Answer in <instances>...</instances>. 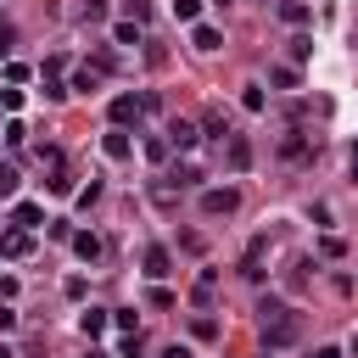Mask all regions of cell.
Wrapping results in <instances>:
<instances>
[{"instance_id": "4fadbf2b", "label": "cell", "mask_w": 358, "mask_h": 358, "mask_svg": "<svg viewBox=\"0 0 358 358\" xmlns=\"http://www.w3.org/2000/svg\"><path fill=\"white\" fill-rule=\"evenodd\" d=\"M190 45H196V50H218V45H224V34H218L213 22H196V28H190Z\"/></svg>"}, {"instance_id": "2e32d148", "label": "cell", "mask_w": 358, "mask_h": 358, "mask_svg": "<svg viewBox=\"0 0 358 358\" xmlns=\"http://www.w3.org/2000/svg\"><path fill=\"white\" fill-rule=\"evenodd\" d=\"M73 252H78L84 263H95V257H101V235H90V229H78V235H73Z\"/></svg>"}, {"instance_id": "d4e9b609", "label": "cell", "mask_w": 358, "mask_h": 358, "mask_svg": "<svg viewBox=\"0 0 358 358\" xmlns=\"http://www.w3.org/2000/svg\"><path fill=\"white\" fill-rule=\"evenodd\" d=\"M308 56H313V39L296 34V39H291V62H308Z\"/></svg>"}, {"instance_id": "cb8c5ba5", "label": "cell", "mask_w": 358, "mask_h": 358, "mask_svg": "<svg viewBox=\"0 0 358 358\" xmlns=\"http://www.w3.org/2000/svg\"><path fill=\"white\" fill-rule=\"evenodd\" d=\"M112 324H117L123 336H140V324H134V308H117V313H112Z\"/></svg>"}, {"instance_id": "8d00e7d4", "label": "cell", "mask_w": 358, "mask_h": 358, "mask_svg": "<svg viewBox=\"0 0 358 358\" xmlns=\"http://www.w3.org/2000/svg\"><path fill=\"white\" fill-rule=\"evenodd\" d=\"M11 39H17V28H11V22H0V56L11 50Z\"/></svg>"}, {"instance_id": "3957f363", "label": "cell", "mask_w": 358, "mask_h": 358, "mask_svg": "<svg viewBox=\"0 0 358 358\" xmlns=\"http://www.w3.org/2000/svg\"><path fill=\"white\" fill-rule=\"evenodd\" d=\"M145 117V101L140 95H112V129H129Z\"/></svg>"}, {"instance_id": "9c48e42d", "label": "cell", "mask_w": 358, "mask_h": 358, "mask_svg": "<svg viewBox=\"0 0 358 358\" xmlns=\"http://www.w3.org/2000/svg\"><path fill=\"white\" fill-rule=\"evenodd\" d=\"M101 151H106L112 162H123V157L134 151V145H129V129H106V140H101Z\"/></svg>"}, {"instance_id": "ffe728a7", "label": "cell", "mask_w": 358, "mask_h": 358, "mask_svg": "<svg viewBox=\"0 0 358 358\" xmlns=\"http://www.w3.org/2000/svg\"><path fill=\"white\" fill-rule=\"evenodd\" d=\"M173 17L196 28V22H201V0H173Z\"/></svg>"}, {"instance_id": "7402d4cb", "label": "cell", "mask_w": 358, "mask_h": 358, "mask_svg": "<svg viewBox=\"0 0 358 358\" xmlns=\"http://www.w3.org/2000/svg\"><path fill=\"white\" fill-rule=\"evenodd\" d=\"M190 336H196V341H213V336H218V324H213L207 313H196V319H190Z\"/></svg>"}, {"instance_id": "4dcf8cb0", "label": "cell", "mask_w": 358, "mask_h": 358, "mask_svg": "<svg viewBox=\"0 0 358 358\" xmlns=\"http://www.w3.org/2000/svg\"><path fill=\"white\" fill-rule=\"evenodd\" d=\"M0 134H6V145H22V134H28V129H22V123H17V117H11V123H6V129H0Z\"/></svg>"}, {"instance_id": "e575fe53", "label": "cell", "mask_w": 358, "mask_h": 358, "mask_svg": "<svg viewBox=\"0 0 358 358\" xmlns=\"http://www.w3.org/2000/svg\"><path fill=\"white\" fill-rule=\"evenodd\" d=\"M6 330H17V308H11V302H0V336H6Z\"/></svg>"}, {"instance_id": "9a60e30c", "label": "cell", "mask_w": 358, "mask_h": 358, "mask_svg": "<svg viewBox=\"0 0 358 358\" xmlns=\"http://www.w3.org/2000/svg\"><path fill=\"white\" fill-rule=\"evenodd\" d=\"M201 134H213V140H229V134H235V129H229V117H224V112H218V106H213V112H207V117H201Z\"/></svg>"}, {"instance_id": "f546056e", "label": "cell", "mask_w": 358, "mask_h": 358, "mask_svg": "<svg viewBox=\"0 0 358 358\" xmlns=\"http://www.w3.org/2000/svg\"><path fill=\"white\" fill-rule=\"evenodd\" d=\"M50 173H56V179H50V190H56V196H67V190H73V173H67V168H50Z\"/></svg>"}, {"instance_id": "d6986e66", "label": "cell", "mask_w": 358, "mask_h": 358, "mask_svg": "<svg viewBox=\"0 0 358 358\" xmlns=\"http://www.w3.org/2000/svg\"><path fill=\"white\" fill-rule=\"evenodd\" d=\"M17 185H22V173H17L11 162H0V201H11V196H17Z\"/></svg>"}, {"instance_id": "52a82bcc", "label": "cell", "mask_w": 358, "mask_h": 358, "mask_svg": "<svg viewBox=\"0 0 358 358\" xmlns=\"http://www.w3.org/2000/svg\"><path fill=\"white\" fill-rule=\"evenodd\" d=\"M308 145H313V134H308V129H291V134L280 140V157H291V162H302V157H308Z\"/></svg>"}, {"instance_id": "6da1fadb", "label": "cell", "mask_w": 358, "mask_h": 358, "mask_svg": "<svg viewBox=\"0 0 358 358\" xmlns=\"http://www.w3.org/2000/svg\"><path fill=\"white\" fill-rule=\"evenodd\" d=\"M257 330H263V347H291L302 336V313L285 308L280 296H263L257 302Z\"/></svg>"}, {"instance_id": "836d02e7", "label": "cell", "mask_w": 358, "mask_h": 358, "mask_svg": "<svg viewBox=\"0 0 358 358\" xmlns=\"http://www.w3.org/2000/svg\"><path fill=\"white\" fill-rule=\"evenodd\" d=\"M151 17V0H129V22H145Z\"/></svg>"}, {"instance_id": "60d3db41", "label": "cell", "mask_w": 358, "mask_h": 358, "mask_svg": "<svg viewBox=\"0 0 358 358\" xmlns=\"http://www.w3.org/2000/svg\"><path fill=\"white\" fill-rule=\"evenodd\" d=\"M352 179H358V145H352Z\"/></svg>"}, {"instance_id": "ba28073f", "label": "cell", "mask_w": 358, "mask_h": 358, "mask_svg": "<svg viewBox=\"0 0 358 358\" xmlns=\"http://www.w3.org/2000/svg\"><path fill=\"white\" fill-rule=\"evenodd\" d=\"M28 252H34V235H28V229L0 235V257H28Z\"/></svg>"}, {"instance_id": "f1b7e54d", "label": "cell", "mask_w": 358, "mask_h": 358, "mask_svg": "<svg viewBox=\"0 0 358 358\" xmlns=\"http://www.w3.org/2000/svg\"><path fill=\"white\" fill-rule=\"evenodd\" d=\"M62 95H67V84H62L56 73H45V101H62Z\"/></svg>"}, {"instance_id": "83f0119b", "label": "cell", "mask_w": 358, "mask_h": 358, "mask_svg": "<svg viewBox=\"0 0 358 358\" xmlns=\"http://www.w3.org/2000/svg\"><path fill=\"white\" fill-rule=\"evenodd\" d=\"M268 78H274V84H280V90H296V67H274V73H268Z\"/></svg>"}, {"instance_id": "8fae6325", "label": "cell", "mask_w": 358, "mask_h": 358, "mask_svg": "<svg viewBox=\"0 0 358 358\" xmlns=\"http://www.w3.org/2000/svg\"><path fill=\"white\" fill-rule=\"evenodd\" d=\"M145 274H151V280L173 274V257H168V246H145Z\"/></svg>"}, {"instance_id": "44dd1931", "label": "cell", "mask_w": 358, "mask_h": 358, "mask_svg": "<svg viewBox=\"0 0 358 358\" xmlns=\"http://www.w3.org/2000/svg\"><path fill=\"white\" fill-rule=\"evenodd\" d=\"M241 106L246 112H263V84H241Z\"/></svg>"}, {"instance_id": "5b68a950", "label": "cell", "mask_w": 358, "mask_h": 358, "mask_svg": "<svg viewBox=\"0 0 358 358\" xmlns=\"http://www.w3.org/2000/svg\"><path fill=\"white\" fill-rule=\"evenodd\" d=\"M263 252H268V235H252V246H246V257H241V274L257 285L263 280Z\"/></svg>"}, {"instance_id": "7a4b0ae2", "label": "cell", "mask_w": 358, "mask_h": 358, "mask_svg": "<svg viewBox=\"0 0 358 358\" xmlns=\"http://www.w3.org/2000/svg\"><path fill=\"white\" fill-rule=\"evenodd\" d=\"M241 207V190H229V185H213V190H201V213L207 218H229Z\"/></svg>"}, {"instance_id": "d6a6232c", "label": "cell", "mask_w": 358, "mask_h": 358, "mask_svg": "<svg viewBox=\"0 0 358 358\" xmlns=\"http://www.w3.org/2000/svg\"><path fill=\"white\" fill-rule=\"evenodd\" d=\"M151 201L157 207H173V185H151Z\"/></svg>"}, {"instance_id": "e0dca14e", "label": "cell", "mask_w": 358, "mask_h": 358, "mask_svg": "<svg viewBox=\"0 0 358 358\" xmlns=\"http://www.w3.org/2000/svg\"><path fill=\"white\" fill-rule=\"evenodd\" d=\"M213 291H218V268H201V274H196V302L207 308V302H213Z\"/></svg>"}, {"instance_id": "f35d334b", "label": "cell", "mask_w": 358, "mask_h": 358, "mask_svg": "<svg viewBox=\"0 0 358 358\" xmlns=\"http://www.w3.org/2000/svg\"><path fill=\"white\" fill-rule=\"evenodd\" d=\"M313 358H341V347H319V352H313Z\"/></svg>"}, {"instance_id": "d590c367", "label": "cell", "mask_w": 358, "mask_h": 358, "mask_svg": "<svg viewBox=\"0 0 358 358\" xmlns=\"http://www.w3.org/2000/svg\"><path fill=\"white\" fill-rule=\"evenodd\" d=\"M117 358H140V336H123V347H117Z\"/></svg>"}, {"instance_id": "7c38bea8", "label": "cell", "mask_w": 358, "mask_h": 358, "mask_svg": "<svg viewBox=\"0 0 358 358\" xmlns=\"http://www.w3.org/2000/svg\"><path fill=\"white\" fill-rule=\"evenodd\" d=\"M308 17H313V6H308V0H280V22H291V28H302Z\"/></svg>"}, {"instance_id": "1f68e13d", "label": "cell", "mask_w": 358, "mask_h": 358, "mask_svg": "<svg viewBox=\"0 0 358 358\" xmlns=\"http://www.w3.org/2000/svg\"><path fill=\"white\" fill-rule=\"evenodd\" d=\"M168 151H173V145H168V140H145V157H151V162H162V157H168Z\"/></svg>"}, {"instance_id": "b9f144b4", "label": "cell", "mask_w": 358, "mask_h": 358, "mask_svg": "<svg viewBox=\"0 0 358 358\" xmlns=\"http://www.w3.org/2000/svg\"><path fill=\"white\" fill-rule=\"evenodd\" d=\"M347 352H352V358H358V336H352V347H347Z\"/></svg>"}, {"instance_id": "7bdbcfd3", "label": "cell", "mask_w": 358, "mask_h": 358, "mask_svg": "<svg viewBox=\"0 0 358 358\" xmlns=\"http://www.w3.org/2000/svg\"><path fill=\"white\" fill-rule=\"evenodd\" d=\"M90 358H106V352H90Z\"/></svg>"}, {"instance_id": "74e56055", "label": "cell", "mask_w": 358, "mask_h": 358, "mask_svg": "<svg viewBox=\"0 0 358 358\" xmlns=\"http://www.w3.org/2000/svg\"><path fill=\"white\" fill-rule=\"evenodd\" d=\"M162 358H190V347H168V352H162Z\"/></svg>"}, {"instance_id": "484cf974", "label": "cell", "mask_w": 358, "mask_h": 358, "mask_svg": "<svg viewBox=\"0 0 358 358\" xmlns=\"http://www.w3.org/2000/svg\"><path fill=\"white\" fill-rule=\"evenodd\" d=\"M173 185H201V173L190 162H173Z\"/></svg>"}, {"instance_id": "5bb4252c", "label": "cell", "mask_w": 358, "mask_h": 358, "mask_svg": "<svg viewBox=\"0 0 358 358\" xmlns=\"http://www.w3.org/2000/svg\"><path fill=\"white\" fill-rule=\"evenodd\" d=\"M106 324H112V319H106V308H90V313H78V330H84L90 341H95V336H106Z\"/></svg>"}, {"instance_id": "30bf717a", "label": "cell", "mask_w": 358, "mask_h": 358, "mask_svg": "<svg viewBox=\"0 0 358 358\" xmlns=\"http://www.w3.org/2000/svg\"><path fill=\"white\" fill-rule=\"evenodd\" d=\"M39 218H45L39 201H17V207H11V224H17V229H39Z\"/></svg>"}, {"instance_id": "603a6c76", "label": "cell", "mask_w": 358, "mask_h": 358, "mask_svg": "<svg viewBox=\"0 0 358 358\" xmlns=\"http://www.w3.org/2000/svg\"><path fill=\"white\" fill-rule=\"evenodd\" d=\"M112 39H117V45H140V22H117Z\"/></svg>"}, {"instance_id": "277c9868", "label": "cell", "mask_w": 358, "mask_h": 358, "mask_svg": "<svg viewBox=\"0 0 358 358\" xmlns=\"http://www.w3.org/2000/svg\"><path fill=\"white\" fill-rule=\"evenodd\" d=\"M162 140H168V145H173V151H196V140H201V129H196V123H190V117H173V123H168V134H162Z\"/></svg>"}, {"instance_id": "ac0fdd59", "label": "cell", "mask_w": 358, "mask_h": 358, "mask_svg": "<svg viewBox=\"0 0 358 358\" xmlns=\"http://www.w3.org/2000/svg\"><path fill=\"white\" fill-rule=\"evenodd\" d=\"M67 90H78V95H90V90H101V73H95V67H78Z\"/></svg>"}, {"instance_id": "ab89813d", "label": "cell", "mask_w": 358, "mask_h": 358, "mask_svg": "<svg viewBox=\"0 0 358 358\" xmlns=\"http://www.w3.org/2000/svg\"><path fill=\"white\" fill-rule=\"evenodd\" d=\"M0 358H17V352H11V347H6V341H0Z\"/></svg>"}, {"instance_id": "4316f807", "label": "cell", "mask_w": 358, "mask_h": 358, "mask_svg": "<svg viewBox=\"0 0 358 358\" xmlns=\"http://www.w3.org/2000/svg\"><path fill=\"white\" fill-rule=\"evenodd\" d=\"M78 17H84V22H101V17H106V0H84Z\"/></svg>"}, {"instance_id": "8992f818", "label": "cell", "mask_w": 358, "mask_h": 358, "mask_svg": "<svg viewBox=\"0 0 358 358\" xmlns=\"http://www.w3.org/2000/svg\"><path fill=\"white\" fill-rule=\"evenodd\" d=\"M224 157H229L235 173H246V168H252V140H246V134H229V140H224Z\"/></svg>"}]
</instances>
